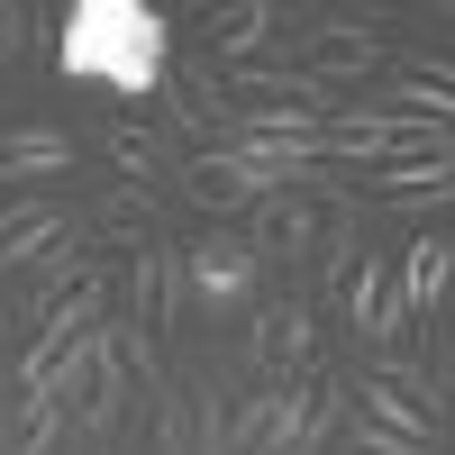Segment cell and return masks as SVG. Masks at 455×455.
Segmentation results:
<instances>
[{
    "label": "cell",
    "instance_id": "cell-12",
    "mask_svg": "<svg viewBox=\"0 0 455 455\" xmlns=\"http://www.w3.org/2000/svg\"><path fill=\"white\" fill-rule=\"evenodd\" d=\"M73 173V137L46 128V119H28V128H0V182H55Z\"/></svg>",
    "mask_w": 455,
    "mask_h": 455
},
{
    "label": "cell",
    "instance_id": "cell-18",
    "mask_svg": "<svg viewBox=\"0 0 455 455\" xmlns=\"http://www.w3.org/2000/svg\"><path fill=\"white\" fill-rule=\"evenodd\" d=\"M109 156H119V182H137V192H156V173H164V146L146 137V128H109Z\"/></svg>",
    "mask_w": 455,
    "mask_h": 455
},
{
    "label": "cell",
    "instance_id": "cell-5",
    "mask_svg": "<svg viewBox=\"0 0 455 455\" xmlns=\"http://www.w3.org/2000/svg\"><path fill=\"white\" fill-rule=\"evenodd\" d=\"M347 319L373 337V347H392V337H410V300H401V274L383 255H364L355 274H347Z\"/></svg>",
    "mask_w": 455,
    "mask_h": 455
},
{
    "label": "cell",
    "instance_id": "cell-6",
    "mask_svg": "<svg viewBox=\"0 0 455 455\" xmlns=\"http://www.w3.org/2000/svg\"><path fill=\"white\" fill-rule=\"evenodd\" d=\"M310 237H319V201H310V192H274V201H255V219H246L255 264H291V255H310Z\"/></svg>",
    "mask_w": 455,
    "mask_h": 455
},
{
    "label": "cell",
    "instance_id": "cell-1",
    "mask_svg": "<svg viewBox=\"0 0 455 455\" xmlns=\"http://www.w3.org/2000/svg\"><path fill=\"white\" fill-rule=\"evenodd\" d=\"M55 73L73 92L137 109L173 83V19L156 0H73L55 19Z\"/></svg>",
    "mask_w": 455,
    "mask_h": 455
},
{
    "label": "cell",
    "instance_id": "cell-21",
    "mask_svg": "<svg viewBox=\"0 0 455 455\" xmlns=\"http://www.w3.org/2000/svg\"><path fill=\"white\" fill-rule=\"evenodd\" d=\"M109 347H119V364H128V373L164 383V355H156V337H146V328H109Z\"/></svg>",
    "mask_w": 455,
    "mask_h": 455
},
{
    "label": "cell",
    "instance_id": "cell-24",
    "mask_svg": "<svg viewBox=\"0 0 455 455\" xmlns=\"http://www.w3.org/2000/svg\"><path fill=\"white\" fill-rule=\"evenodd\" d=\"M437 28H446V46H455V10H437Z\"/></svg>",
    "mask_w": 455,
    "mask_h": 455
},
{
    "label": "cell",
    "instance_id": "cell-23",
    "mask_svg": "<svg viewBox=\"0 0 455 455\" xmlns=\"http://www.w3.org/2000/svg\"><path fill=\"white\" fill-rule=\"evenodd\" d=\"M36 36V10H19V0H0V64H19Z\"/></svg>",
    "mask_w": 455,
    "mask_h": 455
},
{
    "label": "cell",
    "instance_id": "cell-3",
    "mask_svg": "<svg viewBox=\"0 0 455 455\" xmlns=\"http://www.w3.org/2000/svg\"><path fill=\"white\" fill-rule=\"evenodd\" d=\"M373 64H383L373 19H310V28H300V73H310V83L347 92V83H364Z\"/></svg>",
    "mask_w": 455,
    "mask_h": 455
},
{
    "label": "cell",
    "instance_id": "cell-8",
    "mask_svg": "<svg viewBox=\"0 0 455 455\" xmlns=\"http://www.w3.org/2000/svg\"><path fill=\"white\" fill-rule=\"evenodd\" d=\"M246 347H255V364L283 383V373H300V364L319 355V319L300 310V300H274V310H255V337H246Z\"/></svg>",
    "mask_w": 455,
    "mask_h": 455
},
{
    "label": "cell",
    "instance_id": "cell-13",
    "mask_svg": "<svg viewBox=\"0 0 455 455\" xmlns=\"http://www.w3.org/2000/svg\"><path fill=\"white\" fill-rule=\"evenodd\" d=\"M283 28L274 0H228V10H210V64H255V46Z\"/></svg>",
    "mask_w": 455,
    "mask_h": 455
},
{
    "label": "cell",
    "instance_id": "cell-15",
    "mask_svg": "<svg viewBox=\"0 0 455 455\" xmlns=\"http://www.w3.org/2000/svg\"><path fill=\"white\" fill-rule=\"evenodd\" d=\"M92 274H100V264H92V246H83V237H64L46 264H36V283H28V328H46V310H55V300H73Z\"/></svg>",
    "mask_w": 455,
    "mask_h": 455
},
{
    "label": "cell",
    "instance_id": "cell-11",
    "mask_svg": "<svg viewBox=\"0 0 455 455\" xmlns=\"http://www.w3.org/2000/svg\"><path fill=\"white\" fill-rule=\"evenodd\" d=\"M128 291H137V310H146V337H156V328H173L182 319V300H192V291H182V246H137V274H128Z\"/></svg>",
    "mask_w": 455,
    "mask_h": 455
},
{
    "label": "cell",
    "instance_id": "cell-14",
    "mask_svg": "<svg viewBox=\"0 0 455 455\" xmlns=\"http://www.w3.org/2000/svg\"><path fill=\"white\" fill-rule=\"evenodd\" d=\"M83 237H100V246H156V192H137V182L100 192V201H92V228H83Z\"/></svg>",
    "mask_w": 455,
    "mask_h": 455
},
{
    "label": "cell",
    "instance_id": "cell-7",
    "mask_svg": "<svg viewBox=\"0 0 455 455\" xmlns=\"http://www.w3.org/2000/svg\"><path fill=\"white\" fill-rule=\"evenodd\" d=\"M164 100H173V128H192V137H228V119H237V100H228V83H219V64H210V55L173 64Z\"/></svg>",
    "mask_w": 455,
    "mask_h": 455
},
{
    "label": "cell",
    "instance_id": "cell-4",
    "mask_svg": "<svg viewBox=\"0 0 455 455\" xmlns=\"http://www.w3.org/2000/svg\"><path fill=\"white\" fill-rule=\"evenodd\" d=\"M156 455H228V401L219 392H164L156 401Z\"/></svg>",
    "mask_w": 455,
    "mask_h": 455
},
{
    "label": "cell",
    "instance_id": "cell-17",
    "mask_svg": "<svg viewBox=\"0 0 455 455\" xmlns=\"http://www.w3.org/2000/svg\"><path fill=\"white\" fill-rule=\"evenodd\" d=\"M92 328H109V274H92V283L73 291V300H55L36 337H64V347H73V337H92Z\"/></svg>",
    "mask_w": 455,
    "mask_h": 455
},
{
    "label": "cell",
    "instance_id": "cell-25",
    "mask_svg": "<svg viewBox=\"0 0 455 455\" xmlns=\"http://www.w3.org/2000/svg\"><path fill=\"white\" fill-rule=\"evenodd\" d=\"M0 383H10V355H0Z\"/></svg>",
    "mask_w": 455,
    "mask_h": 455
},
{
    "label": "cell",
    "instance_id": "cell-2",
    "mask_svg": "<svg viewBox=\"0 0 455 455\" xmlns=\"http://www.w3.org/2000/svg\"><path fill=\"white\" fill-rule=\"evenodd\" d=\"M255 274H264L255 246H246V237H228V228L182 246V291H192L201 310H246V300H255Z\"/></svg>",
    "mask_w": 455,
    "mask_h": 455
},
{
    "label": "cell",
    "instance_id": "cell-19",
    "mask_svg": "<svg viewBox=\"0 0 455 455\" xmlns=\"http://www.w3.org/2000/svg\"><path fill=\"white\" fill-rule=\"evenodd\" d=\"M264 437H274V383L228 401V455H264Z\"/></svg>",
    "mask_w": 455,
    "mask_h": 455
},
{
    "label": "cell",
    "instance_id": "cell-10",
    "mask_svg": "<svg viewBox=\"0 0 455 455\" xmlns=\"http://www.w3.org/2000/svg\"><path fill=\"white\" fill-rule=\"evenodd\" d=\"M64 246V210L55 201H10L0 210V274H28Z\"/></svg>",
    "mask_w": 455,
    "mask_h": 455
},
{
    "label": "cell",
    "instance_id": "cell-9",
    "mask_svg": "<svg viewBox=\"0 0 455 455\" xmlns=\"http://www.w3.org/2000/svg\"><path fill=\"white\" fill-rule=\"evenodd\" d=\"M401 300H410V319H437V310H455V237H419L401 264Z\"/></svg>",
    "mask_w": 455,
    "mask_h": 455
},
{
    "label": "cell",
    "instance_id": "cell-22",
    "mask_svg": "<svg viewBox=\"0 0 455 455\" xmlns=\"http://www.w3.org/2000/svg\"><path fill=\"white\" fill-rule=\"evenodd\" d=\"M55 437H64V410H19V446L10 455H55Z\"/></svg>",
    "mask_w": 455,
    "mask_h": 455
},
{
    "label": "cell",
    "instance_id": "cell-20",
    "mask_svg": "<svg viewBox=\"0 0 455 455\" xmlns=\"http://www.w3.org/2000/svg\"><path fill=\"white\" fill-rule=\"evenodd\" d=\"M347 455H437V446L401 437V428H373V419H347Z\"/></svg>",
    "mask_w": 455,
    "mask_h": 455
},
{
    "label": "cell",
    "instance_id": "cell-16",
    "mask_svg": "<svg viewBox=\"0 0 455 455\" xmlns=\"http://www.w3.org/2000/svg\"><path fill=\"white\" fill-rule=\"evenodd\" d=\"M355 401H364L355 419H373V428H401V437H419V446H437V428H446V419H428V410L410 401L401 383H383V373H364V392H355Z\"/></svg>",
    "mask_w": 455,
    "mask_h": 455
}]
</instances>
